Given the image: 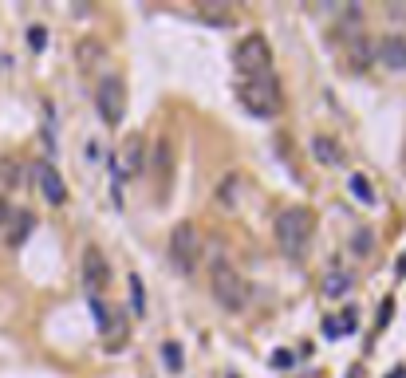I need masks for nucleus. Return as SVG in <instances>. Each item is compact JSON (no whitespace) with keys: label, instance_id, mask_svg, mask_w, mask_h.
Here are the masks:
<instances>
[{"label":"nucleus","instance_id":"1","mask_svg":"<svg viewBox=\"0 0 406 378\" xmlns=\"http://www.w3.org/2000/svg\"><path fill=\"white\" fill-rule=\"evenodd\" d=\"M209 292H213V299L225 312H245V303H249V284H245V276L237 272V264L229 256H213L209 260Z\"/></svg>","mask_w":406,"mask_h":378},{"label":"nucleus","instance_id":"2","mask_svg":"<svg viewBox=\"0 0 406 378\" xmlns=\"http://www.w3.org/2000/svg\"><path fill=\"white\" fill-rule=\"evenodd\" d=\"M237 103L249 110L252 118H276V114H280V83H276V75L241 79Z\"/></svg>","mask_w":406,"mask_h":378},{"label":"nucleus","instance_id":"3","mask_svg":"<svg viewBox=\"0 0 406 378\" xmlns=\"http://www.w3.org/2000/svg\"><path fill=\"white\" fill-rule=\"evenodd\" d=\"M312 229H315L312 213H308V209H300V205L284 209L280 217H276V225H272V233H276V244H280L284 256H300V249L308 244Z\"/></svg>","mask_w":406,"mask_h":378},{"label":"nucleus","instance_id":"4","mask_svg":"<svg viewBox=\"0 0 406 378\" xmlns=\"http://www.w3.org/2000/svg\"><path fill=\"white\" fill-rule=\"evenodd\" d=\"M170 260L182 272H198V260H202V233H198V225H189V220H182V225H174L170 233Z\"/></svg>","mask_w":406,"mask_h":378},{"label":"nucleus","instance_id":"5","mask_svg":"<svg viewBox=\"0 0 406 378\" xmlns=\"http://www.w3.org/2000/svg\"><path fill=\"white\" fill-rule=\"evenodd\" d=\"M237 67L245 71V79H256V75H272V47H268L265 36H245L241 44H237Z\"/></svg>","mask_w":406,"mask_h":378},{"label":"nucleus","instance_id":"6","mask_svg":"<svg viewBox=\"0 0 406 378\" xmlns=\"http://www.w3.org/2000/svg\"><path fill=\"white\" fill-rule=\"evenodd\" d=\"M95 107H99V118L107 126H119L126 114V99H123V83L119 79H103L99 91H95Z\"/></svg>","mask_w":406,"mask_h":378},{"label":"nucleus","instance_id":"7","mask_svg":"<svg viewBox=\"0 0 406 378\" xmlns=\"http://www.w3.org/2000/svg\"><path fill=\"white\" fill-rule=\"evenodd\" d=\"M83 284H87L91 296H99V292L110 284V264H107V256L95 249V244L83 252Z\"/></svg>","mask_w":406,"mask_h":378},{"label":"nucleus","instance_id":"8","mask_svg":"<svg viewBox=\"0 0 406 378\" xmlns=\"http://www.w3.org/2000/svg\"><path fill=\"white\" fill-rule=\"evenodd\" d=\"M36 181H40V193H44L47 205H63V201H67V186H63L60 170H56L47 158H44V162H36Z\"/></svg>","mask_w":406,"mask_h":378},{"label":"nucleus","instance_id":"9","mask_svg":"<svg viewBox=\"0 0 406 378\" xmlns=\"http://www.w3.org/2000/svg\"><path fill=\"white\" fill-rule=\"evenodd\" d=\"M375 60L383 67H391V71H406V36H398V32L383 36L375 44Z\"/></svg>","mask_w":406,"mask_h":378},{"label":"nucleus","instance_id":"10","mask_svg":"<svg viewBox=\"0 0 406 378\" xmlns=\"http://www.w3.org/2000/svg\"><path fill=\"white\" fill-rule=\"evenodd\" d=\"M150 158H154V170H158V201H166L170 197V181H174V142L162 138Z\"/></svg>","mask_w":406,"mask_h":378},{"label":"nucleus","instance_id":"11","mask_svg":"<svg viewBox=\"0 0 406 378\" xmlns=\"http://www.w3.org/2000/svg\"><path fill=\"white\" fill-rule=\"evenodd\" d=\"M312 150H315V158H320L324 166H335V162H344V150H339V146L328 138V134H315V138H312Z\"/></svg>","mask_w":406,"mask_h":378},{"label":"nucleus","instance_id":"12","mask_svg":"<svg viewBox=\"0 0 406 378\" xmlns=\"http://www.w3.org/2000/svg\"><path fill=\"white\" fill-rule=\"evenodd\" d=\"M198 12V20H205V24H233V8L229 4H202V8H193Z\"/></svg>","mask_w":406,"mask_h":378},{"label":"nucleus","instance_id":"13","mask_svg":"<svg viewBox=\"0 0 406 378\" xmlns=\"http://www.w3.org/2000/svg\"><path fill=\"white\" fill-rule=\"evenodd\" d=\"M123 162H126V173H142V134H130V138H126Z\"/></svg>","mask_w":406,"mask_h":378},{"label":"nucleus","instance_id":"14","mask_svg":"<svg viewBox=\"0 0 406 378\" xmlns=\"http://www.w3.org/2000/svg\"><path fill=\"white\" fill-rule=\"evenodd\" d=\"M347 186H351V197H355V201L375 205V186H371V181H367L363 173H351V181H347Z\"/></svg>","mask_w":406,"mask_h":378},{"label":"nucleus","instance_id":"15","mask_svg":"<svg viewBox=\"0 0 406 378\" xmlns=\"http://www.w3.org/2000/svg\"><path fill=\"white\" fill-rule=\"evenodd\" d=\"M162 359H166V370L170 375H182V366H186V355H182V343H162Z\"/></svg>","mask_w":406,"mask_h":378},{"label":"nucleus","instance_id":"16","mask_svg":"<svg viewBox=\"0 0 406 378\" xmlns=\"http://www.w3.org/2000/svg\"><path fill=\"white\" fill-rule=\"evenodd\" d=\"M130 303H134V315H146V292H142V280L139 276H130Z\"/></svg>","mask_w":406,"mask_h":378},{"label":"nucleus","instance_id":"17","mask_svg":"<svg viewBox=\"0 0 406 378\" xmlns=\"http://www.w3.org/2000/svg\"><path fill=\"white\" fill-rule=\"evenodd\" d=\"M28 47H32V51H44V47H47V28H44V24H32V28H28Z\"/></svg>","mask_w":406,"mask_h":378},{"label":"nucleus","instance_id":"18","mask_svg":"<svg viewBox=\"0 0 406 378\" xmlns=\"http://www.w3.org/2000/svg\"><path fill=\"white\" fill-rule=\"evenodd\" d=\"M16 217H20V220H16V233L8 236V244H20V240L32 233V213H16Z\"/></svg>","mask_w":406,"mask_h":378},{"label":"nucleus","instance_id":"19","mask_svg":"<svg viewBox=\"0 0 406 378\" xmlns=\"http://www.w3.org/2000/svg\"><path fill=\"white\" fill-rule=\"evenodd\" d=\"M351 292V280H347L344 272L339 276H328V296H347Z\"/></svg>","mask_w":406,"mask_h":378},{"label":"nucleus","instance_id":"20","mask_svg":"<svg viewBox=\"0 0 406 378\" xmlns=\"http://www.w3.org/2000/svg\"><path fill=\"white\" fill-rule=\"evenodd\" d=\"M371 244H375V236L367 233V229H359V233H355V256H367Z\"/></svg>","mask_w":406,"mask_h":378},{"label":"nucleus","instance_id":"21","mask_svg":"<svg viewBox=\"0 0 406 378\" xmlns=\"http://www.w3.org/2000/svg\"><path fill=\"white\" fill-rule=\"evenodd\" d=\"M8 217H12V209H8V201H4V197H0V225H4Z\"/></svg>","mask_w":406,"mask_h":378},{"label":"nucleus","instance_id":"22","mask_svg":"<svg viewBox=\"0 0 406 378\" xmlns=\"http://www.w3.org/2000/svg\"><path fill=\"white\" fill-rule=\"evenodd\" d=\"M398 276H406V260H398Z\"/></svg>","mask_w":406,"mask_h":378}]
</instances>
